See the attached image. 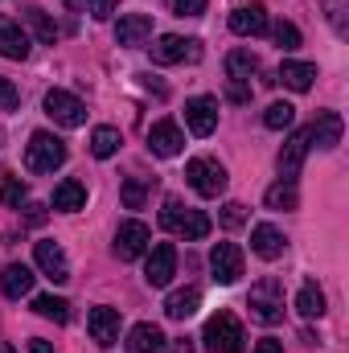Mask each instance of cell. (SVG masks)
Here are the masks:
<instances>
[{
  "label": "cell",
  "instance_id": "14",
  "mask_svg": "<svg viewBox=\"0 0 349 353\" xmlns=\"http://www.w3.org/2000/svg\"><path fill=\"white\" fill-rule=\"evenodd\" d=\"M148 148H152L157 157H177V152L185 148V132L177 128L173 119H161V123L148 128Z\"/></svg>",
  "mask_w": 349,
  "mask_h": 353
},
{
  "label": "cell",
  "instance_id": "13",
  "mask_svg": "<svg viewBox=\"0 0 349 353\" xmlns=\"http://www.w3.org/2000/svg\"><path fill=\"white\" fill-rule=\"evenodd\" d=\"M33 255H37V267H41L54 283H66V279H70V263H66V255H62V247H58L54 239L33 243Z\"/></svg>",
  "mask_w": 349,
  "mask_h": 353
},
{
  "label": "cell",
  "instance_id": "43",
  "mask_svg": "<svg viewBox=\"0 0 349 353\" xmlns=\"http://www.w3.org/2000/svg\"><path fill=\"white\" fill-rule=\"evenodd\" d=\"M255 353H283V345H279L275 337H263L259 345H255Z\"/></svg>",
  "mask_w": 349,
  "mask_h": 353
},
{
  "label": "cell",
  "instance_id": "46",
  "mask_svg": "<svg viewBox=\"0 0 349 353\" xmlns=\"http://www.w3.org/2000/svg\"><path fill=\"white\" fill-rule=\"evenodd\" d=\"M66 4H70V8H83V4H87V0H66Z\"/></svg>",
  "mask_w": 349,
  "mask_h": 353
},
{
  "label": "cell",
  "instance_id": "31",
  "mask_svg": "<svg viewBox=\"0 0 349 353\" xmlns=\"http://www.w3.org/2000/svg\"><path fill=\"white\" fill-rule=\"evenodd\" d=\"M33 312L46 316V321H58V325L70 321V304L62 296H33Z\"/></svg>",
  "mask_w": 349,
  "mask_h": 353
},
{
  "label": "cell",
  "instance_id": "2",
  "mask_svg": "<svg viewBox=\"0 0 349 353\" xmlns=\"http://www.w3.org/2000/svg\"><path fill=\"white\" fill-rule=\"evenodd\" d=\"M66 165V144L54 132H33L25 144V169L29 173H54Z\"/></svg>",
  "mask_w": 349,
  "mask_h": 353
},
{
  "label": "cell",
  "instance_id": "35",
  "mask_svg": "<svg viewBox=\"0 0 349 353\" xmlns=\"http://www.w3.org/2000/svg\"><path fill=\"white\" fill-rule=\"evenodd\" d=\"M0 201L12 205V210H21V201H25V181H21V176H8V181L0 185Z\"/></svg>",
  "mask_w": 349,
  "mask_h": 353
},
{
  "label": "cell",
  "instance_id": "5",
  "mask_svg": "<svg viewBox=\"0 0 349 353\" xmlns=\"http://www.w3.org/2000/svg\"><path fill=\"white\" fill-rule=\"evenodd\" d=\"M46 115L54 119V123H62V128H83L87 123V103L79 99V94H70V90H50L46 94Z\"/></svg>",
  "mask_w": 349,
  "mask_h": 353
},
{
  "label": "cell",
  "instance_id": "28",
  "mask_svg": "<svg viewBox=\"0 0 349 353\" xmlns=\"http://www.w3.org/2000/svg\"><path fill=\"white\" fill-rule=\"evenodd\" d=\"M263 201H267V210H296L300 205V189H296V181H275L263 193Z\"/></svg>",
  "mask_w": 349,
  "mask_h": 353
},
{
  "label": "cell",
  "instance_id": "32",
  "mask_svg": "<svg viewBox=\"0 0 349 353\" xmlns=\"http://www.w3.org/2000/svg\"><path fill=\"white\" fill-rule=\"evenodd\" d=\"M25 21H29V29L37 33V41H46V46L58 41V25L46 17V8H25Z\"/></svg>",
  "mask_w": 349,
  "mask_h": 353
},
{
  "label": "cell",
  "instance_id": "6",
  "mask_svg": "<svg viewBox=\"0 0 349 353\" xmlns=\"http://www.w3.org/2000/svg\"><path fill=\"white\" fill-rule=\"evenodd\" d=\"M148 247H152V230H148L144 222H136V218L119 222V230H115V255H119L123 263L140 259V255H144Z\"/></svg>",
  "mask_w": 349,
  "mask_h": 353
},
{
  "label": "cell",
  "instance_id": "30",
  "mask_svg": "<svg viewBox=\"0 0 349 353\" xmlns=\"http://www.w3.org/2000/svg\"><path fill=\"white\" fill-rule=\"evenodd\" d=\"M177 234H181L185 243H197V239H206V234H210V214H206V210H185V218H181Z\"/></svg>",
  "mask_w": 349,
  "mask_h": 353
},
{
  "label": "cell",
  "instance_id": "10",
  "mask_svg": "<svg viewBox=\"0 0 349 353\" xmlns=\"http://www.w3.org/2000/svg\"><path fill=\"white\" fill-rule=\"evenodd\" d=\"M177 275V247L173 243H157L152 251H148V263H144V279L152 283V288H165L169 279Z\"/></svg>",
  "mask_w": 349,
  "mask_h": 353
},
{
  "label": "cell",
  "instance_id": "40",
  "mask_svg": "<svg viewBox=\"0 0 349 353\" xmlns=\"http://www.w3.org/2000/svg\"><path fill=\"white\" fill-rule=\"evenodd\" d=\"M177 17H201L206 12V0H173Z\"/></svg>",
  "mask_w": 349,
  "mask_h": 353
},
{
  "label": "cell",
  "instance_id": "7",
  "mask_svg": "<svg viewBox=\"0 0 349 353\" xmlns=\"http://www.w3.org/2000/svg\"><path fill=\"white\" fill-rule=\"evenodd\" d=\"M197 58H201V41H193V37L165 33V37H157V46H152V62H161V66H173V62H197Z\"/></svg>",
  "mask_w": 349,
  "mask_h": 353
},
{
  "label": "cell",
  "instance_id": "20",
  "mask_svg": "<svg viewBox=\"0 0 349 353\" xmlns=\"http://www.w3.org/2000/svg\"><path fill=\"white\" fill-rule=\"evenodd\" d=\"M283 247H288V239H283V230H275L271 222H259V226L251 230V251H255L259 259H279Z\"/></svg>",
  "mask_w": 349,
  "mask_h": 353
},
{
  "label": "cell",
  "instance_id": "21",
  "mask_svg": "<svg viewBox=\"0 0 349 353\" xmlns=\"http://www.w3.org/2000/svg\"><path fill=\"white\" fill-rule=\"evenodd\" d=\"M33 279H37V275H33L25 263H8L4 267V275H0V288H4L8 300H21V296L33 292Z\"/></svg>",
  "mask_w": 349,
  "mask_h": 353
},
{
  "label": "cell",
  "instance_id": "23",
  "mask_svg": "<svg viewBox=\"0 0 349 353\" xmlns=\"http://www.w3.org/2000/svg\"><path fill=\"white\" fill-rule=\"evenodd\" d=\"M83 205H87V185H83V181H62V185L54 189V210L79 214Z\"/></svg>",
  "mask_w": 349,
  "mask_h": 353
},
{
  "label": "cell",
  "instance_id": "34",
  "mask_svg": "<svg viewBox=\"0 0 349 353\" xmlns=\"http://www.w3.org/2000/svg\"><path fill=\"white\" fill-rule=\"evenodd\" d=\"M271 37H275V46H279V50H296V46H300V29H296L292 21L271 25Z\"/></svg>",
  "mask_w": 349,
  "mask_h": 353
},
{
  "label": "cell",
  "instance_id": "9",
  "mask_svg": "<svg viewBox=\"0 0 349 353\" xmlns=\"http://www.w3.org/2000/svg\"><path fill=\"white\" fill-rule=\"evenodd\" d=\"M185 128H189L193 136H210V132L218 128V99H210V94L189 99V103H185Z\"/></svg>",
  "mask_w": 349,
  "mask_h": 353
},
{
  "label": "cell",
  "instance_id": "26",
  "mask_svg": "<svg viewBox=\"0 0 349 353\" xmlns=\"http://www.w3.org/2000/svg\"><path fill=\"white\" fill-rule=\"evenodd\" d=\"M255 70H259V58H255L251 50H235V54H226V74H230V83H251Z\"/></svg>",
  "mask_w": 349,
  "mask_h": 353
},
{
  "label": "cell",
  "instance_id": "4",
  "mask_svg": "<svg viewBox=\"0 0 349 353\" xmlns=\"http://www.w3.org/2000/svg\"><path fill=\"white\" fill-rule=\"evenodd\" d=\"M185 176H189V185H193L201 197H222V193H226V169H222L218 161H210V157H193V161L185 165Z\"/></svg>",
  "mask_w": 349,
  "mask_h": 353
},
{
  "label": "cell",
  "instance_id": "18",
  "mask_svg": "<svg viewBox=\"0 0 349 353\" xmlns=\"http://www.w3.org/2000/svg\"><path fill=\"white\" fill-rule=\"evenodd\" d=\"M230 29L239 33V37H259L271 29V21H267V8L263 4H243V8H235L230 12Z\"/></svg>",
  "mask_w": 349,
  "mask_h": 353
},
{
  "label": "cell",
  "instance_id": "37",
  "mask_svg": "<svg viewBox=\"0 0 349 353\" xmlns=\"http://www.w3.org/2000/svg\"><path fill=\"white\" fill-rule=\"evenodd\" d=\"M185 210H189V205H181L177 197H169V201H165V210H161V226H165V230H177V226H181V218H185Z\"/></svg>",
  "mask_w": 349,
  "mask_h": 353
},
{
  "label": "cell",
  "instance_id": "41",
  "mask_svg": "<svg viewBox=\"0 0 349 353\" xmlns=\"http://www.w3.org/2000/svg\"><path fill=\"white\" fill-rule=\"evenodd\" d=\"M87 8H90L94 21H107V17L115 12V0H87Z\"/></svg>",
  "mask_w": 349,
  "mask_h": 353
},
{
  "label": "cell",
  "instance_id": "44",
  "mask_svg": "<svg viewBox=\"0 0 349 353\" xmlns=\"http://www.w3.org/2000/svg\"><path fill=\"white\" fill-rule=\"evenodd\" d=\"M29 353H54V345L41 341V337H33V341H29Z\"/></svg>",
  "mask_w": 349,
  "mask_h": 353
},
{
  "label": "cell",
  "instance_id": "16",
  "mask_svg": "<svg viewBox=\"0 0 349 353\" xmlns=\"http://www.w3.org/2000/svg\"><path fill=\"white\" fill-rule=\"evenodd\" d=\"M341 132H346V123H341V115L337 111H321L317 115V123L308 128V144H317V148H337L341 144Z\"/></svg>",
  "mask_w": 349,
  "mask_h": 353
},
{
  "label": "cell",
  "instance_id": "25",
  "mask_svg": "<svg viewBox=\"0 0 349 353\" xmlns=\"http://www.w3.org/2000/svg\"><path fill=\"white\" fill-rule=\"evenodd\" d=\"M197 304H201L197 288H181V292H173V296L165 300V312H169V321H189V316L197 312Z\"/></svg>",
  "mask_w": 349,
  "mask_h": 353
},
{
  "label": "cell",
  "instance_id": "17",
  "mask_svg": "<svg viewBox=\"0 0 349 353\" xmlns=\"http://www.w3.org/2000/svg\"><path fill=\"white\" fill-rule=\"evenodd\" d=\"M0 58H12V62L29 58V33L12 17H0Z\"/></svg>",
  "mask_w": 349,
  "mask_h": 353
},
{
  "label": "cell",
  "instance_id": "24",
  "mask_svg": "<svg viewBox=\"0 0 349 353\" xmlns=\"http://www.w3.org/2000/svg\"><path fill=\"white\" fill-rule=\"evenodd\" d=\"M296 312H300L304 321H321V316H325V292H321L312 279L296 292Z\"/></svg>",
  "mask_w": 349,
  "mask_h": 353
},
{
  "label": "cell",
  "instance_id": "8",
  "mask_svg": "<svg viewBox=\"0 0 349 353\" xmlns=\"http://www.w3.org/2000/svg\"><path fill=\"white\" fill-rule=\"evenodd\" d=\"M210 271H214V283H239L243 279V251L235 243H214Z\"/></svg>",
  "mask_w": 349,
  "mask_h": 353
},
{
  "label": "cell",
  "instance_id": "11",
  "mask_svg": "<svg viewBox=\"0 0 349 353\" xmlns=\"http://www.w3.org/2000/svg\"><path fill=\"white\" fill-rule=\"evenodd\" d=\"M87 329H90V341H94V345H103V350H111V345L119 341V312H115V308H107V304H99V308H90V316H87Z\"/></svg>",
  "mask_w": 349,
  "mask_h": 353
},
{
  "label": "cell",
  "instance_id": "15",
  "mask_svg": "<svg viewBox=\"0 0 349 353\" xmlns=\"http://www.w3.org/2000/svg\"><path fill=\"white\" fill-rule=\"evenodd\" d=\"M152 37V17L148 12H128V17H119V25H115V41L119 46H144Z\"/></svg>",
  "mask_w": 349,
  "mask_h": 353
},
{
  "label": "cell",
  "instance_id": "42",
  "mask_svg": "<svg viewBox=\"0 0 349 353\" xmlns=\"http://www.w3.org/2000/svg\"><path fill=\"white\" fill-rule=\"evenodd\" d=\"M226 99H230V103H247V99H251V87H247V83H230V87H226Z\"/></svg>",
  "mask_w": 349,
  "mask_h": 353
},
{
  "label": "cell",
  "instance_id": "45",
  "mask_svg": "<svg viewBox=\"0 0 349 353\" xmlns=\"http://www.w3.org/2000/svg\"><path fill=\"white\" fill-rule=\"evenodd\" d=\"M173 353H193V341H189V337H185V341H177Z\"/></svg>",
  "mask_w": 349,
  "mask_h": 353
},
{
  "label": "cell",
  "instance_id": "36",
  "mask_svg": "<svg viewBox=\"0 0 349 353\" xmlns=\"http://www.w3.org/2000/svg\"><path fill=\"white\" fill-rule=\"evenodd\" d=\"M243 222H247V205H243V201H226V205H222V226H226V230H239Z\"/></svg>",
  "mask_w": 349,
  "mask_h": 353
},
{
  "label": "cell",
  "instance_id": "1",
  "mask_svg": "<svg viewBox=\"0 0 349 353\" xmlns=\"http://www.w3.org/2000/svg\"><path fill=\"white\" fill-rule=\"evenodd\" d=\"M201 341H206V353H243L247 345V333H243V325L235 321V312H214L210 321H206V333H201Z\"/></svg>",
  "mask_w": 349,
  "mask_h": 353
},
{
  "label": "cell",
  "instance_id": "33",
  "mask_svg": "<svg viewBox=\"0 0 349 353\" xmlns=\"http://www.w3.org/2000/svg\"><path fill=\"white\" fill-rule=\"evenodd\" d=\"M263 123H267L271 132H283V128L296 123V107H292V103H271V107L263 111Z\"/></svg>",
  "mask_w": 349,
  "mask_h": 353
},
{
  "label": "cell",
  "instance_id": "3",
  "mask_svg": "<svg viewBox=\"0 0 349 353\" xmlns=\"http://www.w3.org/2000/svg\"><path fill=\"white\" fill-rule=\"evenodd\" d=\"M247 304H251L255 321H263V325H279V321H283V283H279L275 275H263L259 283L251 288Z\"/></svg>",
  "mask_w": 349,
  "mask_h": 353
},
{
  "label": "cell",
  "instance_id": "29",
  "mask_svg": "<svg viewBox=\"0 0 349 353\" xmlns=\"http://www.w3.org/2000/svg\"><path fill=\"white\" fill-rule=\"evenodd\" d=\"M119 144H123L119 128H94V132H90V152H94L99 161L115 157V152H119Z\"/></svg>",
  "mask_w": 349,
  "mask_h": 353
},
{
  "label": "cell",
  "instance_id": "12",
  "mask_svg": "<svg viewBox=\"0 0 349 353\" xmlns=\"http://www.w3.org/2000/svg\"><path fill=\"white\" fill-rule=\"evenodd\" d=\"M308 128H300L283 148H279V181H296L300 169H304V157H308Z\"/></svg>",
  "mask_w": 349,
  "mask_h": 353
},
{
  "label": "cell",
  "instance_id": "38",
  "mask_svg": "<svg viewBox=\"0 0 349 353\" xmlns=\"http://www.w3.org/2000/svg\"><path fill=\"white\" fill-rule=\"evenodd\" d=\"M325 8H329L333 33H337V37H346V33H349V25H346V0H325Z\"/></svg>",
  "mask_w": 349,
  "mask_h": 353
},
{
  "label": "cell",
  "instance_id": "19",
  "mask_svg": "<svg viewBox=\"0 0 349 353\" xmlns=\"http://www.w3.org/2000/svg\"><path fill=\"white\" fill-rule=\"evenodd\" d=\"M123 345H128L132 353H165V350H169V337H165L157 325H148V321H144V325H132V333H128V341H123Z\"/></svg>",
  "mask_w": 349,
  "mask_h": 353
},
{
  "label": "cell",
  "instance_id": "22",
  "mask_svg": "<svg viewBox=\"0 0 349 353\" xmlns=\"http://www.w3.org/2000/svg\"><path fill=\"white\" fill-rule=\"evenodd\" d=\"M312 79H317V66L312 62H283L279 74H275V83H283L288 90H308Z\"/></svg>",
  "mask_w": 349,
  "mask_h": 353
},
{
  "label": "cell",
  "instance_id": "27",
  "mask_svg": "<svg viewBox=\"0 0 349 353\" xmlns=\"http://www.w3.org/2000/svg\"><path fill=\"white\" fill-rule=\"evenodd\" d=\"M152 176H128L123 181V189H119V201H123V210H140L144 201H148V193H152Z\"/></svg>",
  "mask_w": 349,
  "mask_h": 353
},
{
  "label": "cell",
  "instance_id": "39",
  "mask_svg": "<svg viewBox=\"0 0 349 353\" xmlns=\"http://www.w3.org/2000/svg\"><path fill=\"white\" fill-rule=\"evenodd\" d=\"M17 103H21V94H17V87L0 74V111H17Z\"/></svg>",
  "mask_w": 349,
  "mask_h": 353
}]
</instances>
